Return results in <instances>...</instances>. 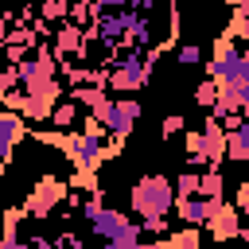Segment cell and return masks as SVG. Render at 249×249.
Here are the masks:
<instances>
[{
    "instance_id": "cell-1",
    "label": "cell",
    "mask_w": 249,
    "mask_h": 249,
    "mask_svg": "<svg viewBox=\"0 0 249 249\" xmlns=\"http://www.w3.org/2000/svg\"><path fill=\"white\" fill-rule=\"evenodd\" d=\"M171 206H175V187H171V179H163V175H144V179L132 187V210H136L140 218H152V214L167 218Z\"/></svg>"
},
{
    "instance_id": "cell-2",
    "label": "cell",
    "mask_w": 249,
    "mask_h": 249,
    "mask_svg": "<svg viewBox=\"0 0 249 249\" xmlns=\"http://www.w3.org/2000/svg\"><path fill=\"white\" fill-rule=\"evenodd\" d=\"M187 160L198 167V163H210V167H218V160L226 156V128H222V121H206L202 124V132H187Z\"/></svg>"
},
{
    "instance_id": "cell-3",
    "label": "cell",
    "mask_w": 249,
    "mask_h": 249,
    "mask_svg": "<svg viewBox=\"0 0 249 249\" xmlns=\"http://www.w3.org/2000/svg\"><path fill=\"white\" fill-rule=\"evenodd\" d=\"M241 47H237V39H218L214 43V62L206 66V78H214L218 86H237L241 82Z\"/></svg>"
},
{
    "instance_id": "cell-4",
    "label": "cell",
    "mask_w": 249,
    "mask_h": 249,
    "mask_svg": "<svg viewBox=\"0 0 249 249\" xmlns=\"http://www.w3.org/2000/svg\"><path fill=\"white\" fill-rule=\"evenodd\" d=\"M66 191H70V183L54 179V175H43V179L31 187L27 202H23V214H31V218H51V210L66 198Z\"/></svg>"
},
{
    "instance_id": "cell-5",
    "label": "cell",
    "mask_w": 249,
    "mask_h": 249,
    "mask_svg": "<svg viewBox=\"0 0 249 249\" xmlns=\"http://www.w3.org/2000/svg\"><path fill=\"white\" fill-rule=\"evenodd\" d=\"M144 86H148L144 54H140V51H128V54L113 66V74H109V89H113V93H136V89H144Z\"/></svg>"
},
{
    "instance_id": "cell-6",
    "label": "cell",
    "mask_w": 249,
    "mask_h": 249,
    "mask_svg": "<svg viewBox=\"0 0 249 249\" xmlns=\"http://www.w3.org/2000/svg\"><path fill=\"white\" fill-rule=\"evenodd\" d=\"M23 109H19V117L23 121H51V113H54V105H58V82H35V86H23Z\"/></svg>"
},
{
    "instance_id": "cell-7",
    "label": "cell",
    "mask_w": 249,
    "mask_h": 249,
    "mask_svg": "<svg viewBox=\"0 0 249 249\" xmlns=\"http://www.w3.org/2000/svg\"><path fill=\"white\" fill-rule=\"evenodd\" d=\"M23 136H27V124H23V117L0 105V175H4L8 160H12V148H16V140H23Z\"/></svg>"
},
{
    "instance_id": "cell-8",
    "label": "cell",
    "mask_w": 249,
    "mask_h": 249,
    "mask_svg": "<svg viewBox=\"0 0 249 249\" xmlns=\"http://www.w3.org/2000/svg\"><path fill=\"white\" fill-rule=\"evenodd\" d=\"M222 202L226 198H175V214L183 218V226H202V222H210L218 210H222Z\"/></svg>"
},
{
    "instance_id": "cell-9",
    "label": "cell",
    "mask_w": 249,
    "mask_h": 249,
    "mask_svg": "<svg viewBox=\"0 0 249 249\" xmlns=\"http://www.w3.org/2000/svg\"><path fill=\"white\" fill-rule=\"evenodd\" d=\"M206 226H210V237L214 241H237V233H241V210L230 206V202H222V210Z\"/></svg>"
},
{
    "instance_id": "cell-10",
    "label": "cell",
    "mask_w": 249,
    "mask_h": 249,
    "mask_svg": "<svg viewBox=\"0 0 249 249\" xmlns=\"http://www.w3.org/2000/svg\"><path fill=\"white\" fill-rule=\"evenodd\" d=\"M136 117H140V101L121 97V101H113V113H109L105 128H109L113 136H128V132H132V124H136Z\"/></svg>"
},
{
    "instance_id": "cell-11",
    "label": "cell",
    "mask_w": 249,
    "mask_h": 249,
    "mask_svg": "<svg viewBox=\"0 0 249 249\" xmlns=\"http://www.w3.org/2000/svg\"><path fill=\"white\" fill-rule=\"evenodd\" d=\"M54 58H66V54H78L82 51V27L78 23H70V19H62V27L54 31Z\"/></svg>"
},
{
    "instance_id": "cell-12",
    "label": "cell",
    "mask_w": 249,
    "mask_h": 249,
    "mask_svg": "<svg viewBox=\"0 0 249 249\" xmlns=\"http://www.w3.org/2000/svg\"><path fill=\"white\" fill-rule=\"evenodd\" d=\"M226 156L230 160H249V117H241V124L226 132Z\"/></svg>"
},
{
    "instance_id": "cell-13",
    "label": "cell",
    "mask_w": 249,
    "mask_h": 249,
    "mask_svg": "<svg viewBox=\"0 0 249 249\" xmlns=\"http://www.w3.org/2000/svg\"><path fill=\"white\" fill-rule=\"evenodd\" d=\"M89 226H93V233H97V237L113 241V237H117V233L128 226V218H124V214H117V210H101V214H97Z\"/></svg>"
},
{
    "instance_id": "cell-14",
    "label": "cell",
    "mask_w": 249,
    "mask_h": 249,
    "mask_svg": "<svg viewBox=\"0 0 249 249\" xmlns=\"http://www.w3.org/2000/svg\"><path fill=\"white\" fill-rule=\"evenodd\" d=\"M198 198H222V171L218 167L198 175Z\"/></svg>"
},
{
    "instance_id": "cell-15",
    "label": "cell",
    "mask_w": 249,
    "mask_h": 249,
    "mask_svg": "<svg viewBox=\"0 0 249 249\" xmlns=\"http://www.w3.org/2000/svg\"><path fill=\"white\" fill-rule=\"evenodd\" d=\"M74 117H78V101H58L54 113H51V124L58 132H66V124H74Z\"/></svg>"
},
{
    "instance_id": "cell-16",
    "label": "cell",
    "mask_w": 249,
    "mask_h": 249,
    "mask_svg": "<svg viewBox=\"0 0 249 249\" xmlns=\"http://www.w3.org/2000/svg\"><path fill=\"white\" fill-rule=\"evenodd\" d=\"M70 4H74V0H43L39 16H43L47 23H54V19H70Z\"/></svg>"
},
{
    "instance_id": "cell-17",
    "label": "cell",
    "mask_w": 249,
    "mask_h": 249,
    "mask_svg": "<svg viewBox=\"0 0 249 249\" xmlns=\"http://www.w3.org/2000/svg\"><path fill=\"white\" fill-rule=\"evenodd\" d=\"M198 245H202L198 226H183L179 233H171V249H198Z\"/></svg>"
},
{
    "instance_id": "cell-18",
    "label": "cell",
    "mask_w": 249,
    "mask_h": 249,
    "mask_svg": "<svg viewBox=\"0 0 249 249\" xmlns=\"http://www.w3.org/2000/svg\"><path fill=\"white\" fill-rule=\"evenodd\" d=\"M195 195H198V175L195 171H183L175 179V198H195Z\"/></svg>"
},
{
    "instance_id": "cell-19",
    "label": "cell",
    "mask_w": 249,
    "mask_h": 249,
    "mask_svg": "<svg viewBox=\"0 0 249 249\" xmlns=\"http://www.w3.org/2000/svg\"><path fill=\"white\" fill-rule=\"evenodd\" d=\"M101 210H105V191H101V187H93V191H89V198L82 202V218H89V222H93Z\"/></svg>"
},
{
    "instance_id": "cell-20",
    "label": "cell",
    "mask_w": 249,
    "mask_h": 249,
    "mask_svg": "<svg viewBox=\"0 0 249 249\" xmlns=\"http://www.w3.org/2000/svg\"><path fill=\"white\" fill-rule=\"evenodd\" d=\"M214 97H218V82H214V78H206V82H198V89H195V101L210 109V105H214Z\"/></svg>"
},
{
    "instance_id": "cell-21",
    "label": "cell",
    "mask_w": 249,
    "mask_h": 249,
    "mask_svg": "<svg viewBox=\"0 0 249 249\" xmlns=\"http://www.w3.org/2000/svg\"><path fill=\"white\" fill-rule=\"evenodd\" d=\"M16 86H19V70H16V66H4V70H0V97L12 93Z\"/></svg>"
},
{
    "instance_id": "cell-22",
    "label": "cell",
    "mask_w": 249,
    "mask_h": 249,
    "mask_svg": "<svg viewBox=\"0 0 249 249\" xmlns=\"http://www.w3.org/2000/svg\"><path fill=\"white\" fill-rule=\"evenodd\" d=\"M140 230H144V233H156V237H160V233H167V218L152 214V218H144V222H140Z\"/></svg>"
},
{
    "instance_id": "cell-23",
    "label": "cell",
    "mask_w": 249,
    "mask_h": 249,
    "mask_svg": "<svg viewBox=\"0 0 249 249\" xmlns=\"http://www.w3.org/2000/svg\"><path fill=\"white\" fill-rule=\"evenodd\" d=\"M4 58H8L12 66H19V62L27 58V47H23V43H8V47H4Z\"/></svg>"
},
{
    "instance_id": "cell-24",
    "label": "cell",
    "mask_w": 249,
    "mask_h": 249,
    "mask_svg": "<svg viewBox=\"0 0 249 249\" xmlns=\"http://www.w3.org/2000/svg\"><path fill=\"white\" fill-rule=\"evenodd\" d=\"M23 97H27V93L12 89V93H4V97H0V105H4V109H12V113H19V109H23Z\"/></svg>"
},
{
    "instance_id": "cell-25",
    "label": "cell",
    "mask_w": 249,
    "mask_h": 249,
    "mask_svg": "<svg viewBox=\"0 0 249 249\" xmlns=\"http://www.w3.org/2000/svg\"><path fill=\"white\" fill-rule=\"evenodd\" d=\"M198 58H202V51H198L195 43H187V47H179V62H187V66H191V62H198Z\"/></svg>"
},
{
    "instance_id": "cell-26",
    "label": "cell",
    "mask_w": 249,
    "mask_h": 249,
    "mask_svg": "<svg viewBox=\"0 0 249 249\" xmlns=\"http://www.w3.org/2000/svg\"><path fill=\"white\" fill-rule=\"evenodd\" d=\"M93 8H97V16L101 12H121V8H128V0H93Z\"/></svg>"
},
{
    "instance_id": "cell-27",
    "label": "cell",
    "mask_w": 249,
    "mask_h": 249,
    "mask_svg": "<svg viewBox=\"0 0 249 249\" xmlns=\"http://www.w3.org/2000/svg\"><path fill=\"white\" fill-rule=\"evenodd\" d=\"M233 206H237L241 214H249V179H245V183L237 187V202H233Z\"/></svg>"
},
{
    "instance_id": "cell-28",
    "label": "cell",
    "mask_w": 249,
    "mask_h": 249,
    "mask_svg": "<svg viewBox=\"0 0 249 249\" xmlns=\"http://www.w3.org/2000/svg\"><path fill=\"white\" fill-rule=\"evenodd\" d=\"M179 128H183V117H179V113H171V117L163 121V136H175Z\"/></svg>"
},
{
    "instance_id": "cell-29",
    "label": "cell",
    "mask_w": 249,
    "mask_h": 249,
    "mask_svg": "<svg viewBox=\"0 0 249 249\" xmlns=\"http://www.w3.org/2000/svg\"><path fill=\"white\" fill-rule=\"evenodd\" d=\"M27 249H54V241H51V237H43V233H35V237L27 241Z\"/></svg>"
},
{
    "instance_id": "cell-30",
    "label": "cell",
    "mask_w": 249,
    "mask_h": 249,
    "mask_svg": "<svg viewBox=\"0 0 249 249\" xmlns=\"http://www.w3.org/2000/svg\"><path fill=\"white\" fill-rule=\"evenodd\" d=\"M0 249H27V241H16V237H0Z\"/></svg>"
},
{
    "instance_id": "cell-31",
    "label": "cell",
    "mask_w": 249,
    "mask_h": 249,
    "mask_svg": "<svg viewBox=\"0 0 249 249\" xmlns=\"http://www.w3.org/2000/svg\"><path fill=\"white\" fill-rule=\"evenodd\" d=\"M136 249H171V237H167V241H160V237H156L152 245H136Z\"/></svg>"
},
{
    "instance_id": "cell-32",
    "label": "cell",
    "mask_w": 249,
    "mask_h": 249,
    "mask_svg": "<svg viewBox=\"0 0 249 249\" xmlns=\"http://www.w3.org/2000/svg\"><path fill=\"white\" fill-rule=\"evenodd\" d=\"M237 237H241V241L249 245V222H241V233H237Z\"/></svg>"
},
{
    "instance_id": "cell-33",
    "label": "cell",
    "mask_w": 249,
    "mask_h": 249,
    "mask_svg": "<svg viewBox=\"0 0 249 249\" xmlns=\"http://www.w3.org/2000/svg\"><path fill=\"white\" fill-rule=\"evenodd\" d=\"M226 4H230V8H245V12H249V0H226Z\"/></svg>"
},
{
    "instance_id": "cell-34",
    "label": "cell",
    "mask_w": 249,
    "mask_h": 249,
    "mask_svg": "<svg viewBox=\"0 0 249 249\" xmlns=\"http://www.w3.org/2000/svg\"><path fill=\"white\" fill-rule=\"evenodd\" d=\"M0 230H4V210H0Z\"/></svg>"
},
{
    "instance_id": "cell-35",
    "label": "cell",
    "mask_w": 249,
    "mask_h": 249,
    "mask_svg": "<svg viewBox=\"0 0 249 249\" xmlns=\"http://www.w3.org/2000/svg\"><path fill=\"white\" fill-rule=\"evenodd\" d=\"M105 249H117V245H113V241H105Z\"/></svg>"
},
{
    "instance_id": "cell-36",
    "label": "cell",
    "mask_w": 249,
    "mask_h": 249,
    "mask_svg": "<svg viewBox=\"0 0 249 249\" xmlns=\"http://www.w3.org/2000/svg\"><path fill=\"white\" fill-rule=\"evenodd\" d=\"M237 249H249V245H245V241H241V245H237Z\"/></svg>"
}]
</instances>
